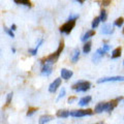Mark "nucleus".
Returning <instances> with one entry per match:
<instances>
[{
	"label": "nucleus",
	"instance_id": "nucleus-1",
	"mask_svg": "<svg viewBox=\"0 0 124 124\" xmlns=\"http://www.w3.org/2000/svg\"><path fill=\"white\" fill-rule=\"evenodd\" d=\"M91 88V83L88 81H79L72 85L71 89L77 92H86Z\"/></svg>",
	"mask_w": 124,
	"mask_h": 124
},
{
	"label": "nucleus",
	"instance_id": "nucleus-2",
	"mask_svg": "<svg viewBox=\"0 0 124 124\" xmlns=\"http://www.w3.org/2000/svg\"><path fill=\"white\" fill-rule=\"evenodd\" d=\"M76 21H77V20H69V21L67 20L66 23H64L63 25L60 26L59 31H60L61 33L66 34V35L70 34V32L72 31V29L75 28V26H76Z\"/></svg>",
	"mask_w": 124,
	"mask_h": 124
},
{
	"label": "nucleus",
	"instance_id": "nucleus-3",
	"mask_svg": "<svg viewBox=\"0 0 124 124\" xmlns=\"http://www.w3.org/2000/svg\"><path fill=\"white\" fill-rule=\"evenodd\" d=\"M94 114L91 108H87V110H75V111H70V116L75 118H81V117H85V116H91Z\"/></svg>",
	"mask_w": 124,
	"mask_h": 124
},
{
	"label": "nucleus",
	"instance_id": "nucleus-4",
	"mask_svg": "<svg viewBox=\"0 0 124 124\" xmlns=\"http://www.w3.org/2000/svg\"><path fill=\"white\" fill-rule=\"evenodd\" d=\"M108 82H124L123 76H116V77H108V78H101L97 81L98 84L102 83H108Z\"/></svg>",
	"mask_w": 124,
	"mask_h": 124
},
{
	"label": "nucleus",
	"instance_id": "nucleus-5",
	"mask_svg": "<svg viewBox=\"0 0 124 124\" xmlns=\"http://www.w3.org/2000/svg\"><path fill=\"white\" fill-rule=\"evenodd\" d=\"M62 83V79L61 78H57L54 80V82L51 83V85L49 86V92L50 93H55L57 91V89L60 87V85Z\"/></svg>",
	"mask_w": 124,
	"mask_h": 124
},
{
	"label": "nucleus",
	"instance_id": "nucleus-6",
	"mask_svg": "<svg viewBox=\"0 0 124 124\" xmlns=\"http://www.w3.org/2000/svg\"><path fill=\"white\" fill-rule=\"evenodd\" d=\"M123 99V97L122 96H119V97H117V98H115V99H113V100H111V101H108V108H107V111L106 112H112L114 110V108L118 106V103H119V101L120 100H122Z\"/></svg>",
	"mask_w": 124,
	"mask_h": 124
},
{
	"label": "nucleus",
	"instance_id": "nucleus-7",
	"mask_svg": "<svg viewBox=\"0 0 124 124\" xmlns=\"http://www.w3.org/2000/svg\"><path fill=\"white\" fill-rule=\"evenodd\" d=\"M53 71V64L51 63H44L42 64V67H41V75L42 76H46L48 77L52 73Z\"/></svg>",
	"mask_w": 124,
	"mask_h": 124
},
{
	"label": "nucleus",
	"instance_id": "nucleus-8",
	"mask_svg": "<svg viewBox=\"0 0 124 124\" xmlns=\"http://www.w3.org/2000/svg\"><path fill=\"white\" fill-rule=\"evenodd\" d=\"M104 55H106V52H104L102 49H97L95 54L92 57V61L94 62V63H98V62L100 61V59H101Z\"/></svg>",
	"mask_w": 124,
	"mask_h": 124
},
{
	"label": "nucleus",
	"instance_id": "nucleus-9",
	"mask_svg": "<svg viewBox=\"0 0 124 124\" xmlns=\"http://www.w3.org/2000/svg\"><path fill=\"white\" fill-rule=\"evenodd\" d=\"M60 73H61V79L66 80V81L69 80L73 76V71L69 70V69H67V68H62L60 70Z\"/></svg>",
	"mask_w": 124,
	"mask_h": 124
},
{
	"label": "nucleus",
	"instance_id": "nucleus-10",
	"mask_svg": "<svg viewBox=\"0 0 124 124\" xmlns=\"http://www.w3.org/2000/svg\"><path fill=\"white\" fill-rule=\"evenodd\" d=\"M100 32L104 34V35H111V34L114 32V28L111 24H104L102 26L101 30H100Z\"/></svg>",
	"mask_w": 124,
	"mask_h": 124
},
{
	"label": "nucleus",
	"instance_id": "nucleus-11",
	"mask_svg": "<svg viewBox=\"0 0 124 124\" xmlns=\"http://www.w3.org/2000/svg\"><path fill=\"white\" fill-rule=\"evenodd\" d=\"M107 108H108V102H99L96 104L94 112L97 114H100V113H102V112L107 111Z\"/></svg>",
	"mask_w": 124,
	"mask_h": 124
},
{
	"label": "nucleus",
	"instance_id": "nucleus-12",
	"mask_svg": "<svg viewBox=\"0 0 124 124\" xmlns=\"http://www.w3.org/2000/svg\"><path fill=\"white\" fill-rule=\"evenodd\" d=\"M54 119V116L53 115H49V114H46V115H42L39 117V124H46L48 122L52 121Z\"/></svg>",
	"mask_w": 124,
	"mask_h": 124
},
{
	"label": "nucleus",
	"instance_id": "nucleus-13",
	"mask_svg": "<svg viewBox=\"0 0 124 124\" xmlns=\"http://www.w3.org/2000/svg\"><path fill=\"white\" fill-rule=\"evenodd\" d=\"M95 35V30L94 29H91V30H88L86 33L84 34V35L81 37V40H82L83 42H86L89 38H91L92 36H94Z\"/></svg>",
	"mask_w": 124,
	"mask_h": 124
},
{
	"label": "nucleus",
	"instance_id": "nucleus-14",
	"mask_svg": "<svg viewBox=\"0 0 124 124\" xmlns=\"http://www.w3.org/2000/svg\"><path fill=\"white\" fill-rule=\"evenodd\" d=\"M56 116L58 118H67V117L70 116V111H68V110H59V111H57Z\"/></svg>",
	"mask_w": 124,
	"mask_h": 124
},
{
	"label": "nucleus",
	"instance_id": "nucleus-15",
	"mask_svg": "<svg viewBox=\"0 0 124 124\" xmlns=\"http://www.w3.org/2000/svg\"><path fill=\"white\" fill-rule=\"evenodd\" d=\"M13 1L18 5H23L26 7H32V3L30 0H13Z\"/></svg>",
	"mask_w": 124,
	"mask_h": 124
},
{
	"label": "nucleus",
	"instance_id": "nucleus-16",
	"mask_svg": "<svg viewBox=\"0 0 124 124\" xmlns=\"http://www.w3.org/2000/svg\"><path fill=\"white\" fill-rule=\"evenodd\" d=\"M44 44V39H39V41H38V44L36 45L35 48H33V49H29L28 50V53L30 54V55H32V56H35L36 54H37V51H38V49L40 48V46Z\"/></svg>",
	"mask_w": 124,
	"mask_h": 124
},
{
	"label": "nucleus",
	"instance_id": "nucleus-17",
	"mask_svg": "<svg viewBox=\"0 0 124 124\" xmlns=\"http://www.w3.org/2000/svg\"><path fill=\"white\" fill-rule=\"evenodd\" d=\"M92 100V97L91 96H84V97H82L80 100H79V104L81 107H85V106H87V104L90 103V101Z\"/></svg>",
	"mask_w": 124,
	"mask_h": 124
},
{
	"label": "nucleus",
	"instance_id": "nucleus-18",
	"mask_svg": "<svg viewBox=\"0 0 124 124\" xmlns=\"http://www.w3.org/2000/svg\"><path fill=\"white\" fill-rule=\"evenodd\" d=\"M121 54H122V48L121 46H118L113 50L112 52V59H117V58L121 57Z\"/></svg>",
	"mask_w": 124,
	"mask_h": 124
},
{
	"label": "nucleus",
	"instance_id": "nucleus-19",
	"mask_svg": "<svg viewBox=\"0 0 124 124\" xmlns=\"http://www.w3.org/2000/svg\"><path fill=\"white\" fill-rule=\"evenodd\" d=\"M80 50L79 49H75L73 50V54H72V56H71V61H72V63H77L78 61H79L80 59Z\"/></svg>",
	"mask_w": 124,
	"mask_h": 124
},
{
	"label": "nucleus",
	"instance_id": "nucleus-20",
	"mask_svg": "<svg viewBox=\"0 0 124 124\" xmlns=\"http://www.w3.org/2000/svg\"><path fill=\"white\" fill-rule=\"evenodd\" d=\"M99 19H100V22H103V23L107 22V20H108V14H107V11L104 9H101V11H100Z\"/></svg>",
	"mask_w": 124,
	"mask_h": 124
},
{
	"label": "nucleus",
	"instance_id": "nucleus-21",
	"mask_svg": "<svg viewBox=\"0 0 124 124\" xmlns=\"http://www.w3.org/2000/svg\"><path fill=\"white\" fill-rule=\"evenodd\" d=\"M91 46H92L91 41H88V42H86V44L84 45V46H83V52H84V54H88L89 52L91 51Z\"/></svg>",
	"mask_w": 124,
	"mask_h": 124
},
{
	"label": "nucleus",
	"instance_id": "nucleus-22",
	"mask_svg": "<svg viewBox=\"0 0 124 124\" xmlns=\"http://www.w3.org/2000/svg\"><path fill=\"white\" fill-rule=\"evenodd\" d=\"M99 23H100V19H99V17H95L94 19H93L92 24H91L92 29H94V30H95V28H97V27H98Z\"/></svg>",
	"mask_w": 124,
	"mask_h": 124
},
{
	"label": "nucleus",
	"instance_id": "nucleus-23",
	"mask_svg": "<svg viewBox=\"0 0 124 124\" xmlns=\"http://www.w3.org/2000/svg\"><path fill=\"white\" fill-rule=\"evenodd\" d=\"M123 24H124V18H123V17L117 18V19H116V21H115V23H114V25L117 26V27H119V28H120V27H122Z\"/></svg>",
	"mask_w": 124,
	"mask_h": 124
},
{
	"label": "nucleus",
	"instance_id": "nucleus-24",
	"mask_svg": "<svg viewBox=\"0 0 124 124\" xmlns=\"http://www.w3.org/2000/svg\"><path fill=\"white\" fill-rule=\"evenodd\" d=\"M3 30H4V32H5L8 36H10L11 38H14V37H15V33H14V31L11 30L10 28H8V27L4 26V27H3Z\"/></svg>",
	"mask_w": 124,
	"mask_h": 124
},
{
	"label": "nucleus",
	"instance_id": "nucleus-25",
	"mask_svg": "<svg viewBox=\"0 0 124 124\" xmlns=\"http://www.w3.org/2000/svg\"><path fill=\"white\" fill-rule=\"evenodd\" d=\"M37 110H38V108H35V107H29V108H28V111H27V116L28 117H30V116H32L35 112H37Z\"/></svg>",
	"mask_w": 124,
	"mask_h": 124
},
{
	"label": "nucleus",
	"instance_id": "nucleus-26",
	"mask_svg": "<svg viewBox=\"0 0 124 124\" xmlns=\"http://www.w3.org/2000/svg\"><path fill=\"white\" fill-rule=\"evenodd\" d=\"M13 92H10L8 95H7V97H6V106H8V104L11 102V99H13Z\"/></svg>",
	"mask_w": 124,
	"mask_h": 124
},
{
	"label": "nucleus",
	"instance_id": "nucleus-27",
	"mask_svg": "<svg viewBox=\"0 0 124 124\" xmlns=\"http://www.w3.org/2000/svg\"><path fill=\"white\" fill-rule=\"evenodd\" d=\"M65 93H66V90H65V88H62L61 91H60V94H59V96H58V100H59L60 98H62V97H64V96H65Z\"/></svg>",
	"mask_w": 124,
	"mask_h": 124
},
{
	"label": "nucleus",
	"instance_id": "nucleus-28",
	"mask_svg": "<svg viewBox=\"0 0 124 124\" xmlns=\"http://www.w3.org/2000/svg\"><path fill=\"white\" fill-rule=\"evenodd\" d=\"M111 2H112V0H102V1H101V5L102 6H108V5L111 4Z\"/></svg>",
	"mask_w": 124,
	"mask_h": 124
},
{
	"label": "nucleus",
	"instance_id": "nucleus-29",
	"mask_svg": "<svg viewBox=\"0 0 124 124\" xmlns=\"http://www.w3.org/2000/svg\"><path fill=\"white\" fill-rule=\"evenodd\" d=\"M78 18H79V15H72V14H70L67 20H68V21H69V20H77Z\"/></svg>",
	"mask_w": 124,
	"mask_h": 124
},
{
	"label": "nucleus",
	"instance_id": "nucleus-30",
	"mask_svg": "<svg viewBox=\"0 0 124 124\" xmlns=\"http://www.w3.org/2000/svg\"><path fill=\"white\" fill-rule=\"evenodd\" d=\"M102 50H103V51L104 52H108V51H110V49H111V46H108V45H103V46H102V48H101Z\"/></svg>",
	"mask_w": 124,
	"mask_h": 124
},
{
	"label": "nucleus",
	"instance_id": "nucleus-31",
	"mask_svg": "<svg viewBox=\"0 0 124 124\" xmlns=\"http://www.w3.org/2000/svg\"><path fill=\"white\" fill-rule=\"evenodd\" d=\"M75 100H77V97H76V96H71V97L68 98V103H72Z\"/></svg>",
	"mask_w": 124,
	"mask_h": 124
},
{
	"label": "nucleus",
	"instance_id": "nucleus-32",
	"mask_svg": "<svg viewBox=\"0 0 124 124\" xmlns=\"http://www.w3.org/2000/svg\"><path fill=\"white\" fill-rule=\"evenodd\" d=\"M9 28L13 31H16V30H17V25H16V24H11V26L9 27Z\"/></svg>",
	"mask_w": 124,
	"mask_h": 124
},
{
	"label": "nucleus",
	"instance_id": "nucleus-33",
	"mask_svg": "<svg viewBox=\"0 0 124 124\" xmlns=\"http://www.w3.org/2000/svg\"><path fill=\"white\" fill-rule=\"evenodd\" d=\"M76 1H78L79 3H81V4H82V3H84L85 1H86V0H76Z\"/></svg>",
	"mask_w": 124,
	"mask_h": 124
},
{
	"label": "nucleus",
	"instance_id": "nucleus-34",
	"mask_svg": "<svg viewBox=\"0 0 124 124\" xmlns=\"http://www.w3.org/2000/svg\"><path fill=\"white\" fill-rule=\"evenodd\" d=\"M11 52H13L14 54H15L16 52H17V50H16V48H11Z\"/></svg>",
	"mask_w": 124,
	"mask_h": 124
},
{
	"label": "nucleus",
	"instance_id": "nucleus-35",
	"mask_svg": "<svg viewBox=\"0 0 124 124\" xmlns=\"http://www.w3.org/2000/svg\"><path fill=\"white\" fill-rule=\"evenodd\" d=\"M122 33H123V35H124V27H123V29H122Z\"/></svg>",
	"mask_w": 124,
	"mask_h": 124
},
{
	"label": "nucleus",
	"instance_id": "nucleus-36",
	"mask_svg": "<svg viewBox=\"0 0 124 124\" xmlns=\"http://www.w3.org/2000/svg\"><path fill=\"white\" fill-rule=\"evenodd\" d=\"M123 64H124V61H123Z\"/></svg>",
	"mask_w": 124,
	"mask_h": 124
}]
</instances>
